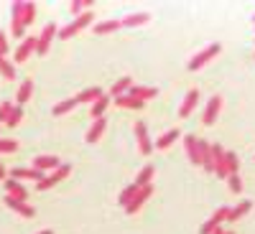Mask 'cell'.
Masks as SVG:
<instances>
[{
    "label": "cell",
    "instance_id": "6da1fadb",
    "mask_svg": "<svg viewBox=\"0 0 255 234\" xmlns=\"http://www.w3.org/2000/svg\"><path fill=\"white\" fill-rule=\"evenodd\" d=\"M13 36H23L26 26L33 23L36 18V5L33 3H13Z\"/></svg>",
    "mask_w": 255,
    "mask_h": 234
},
{
    "label": "cell",
    "instance_id": "7a4b0ae2",
    "mask_svg": "<svg viewBox=\"0 0 255 234\" xmlns=\"http://www.w3.org/2000/svg\"><path fill=\"white\" fill-rule=\"evenodd\" d=\"M92 20H95V15H92V10H84L82 15H77L74 20H72V23L69 26H64L56 36L59 38H72V36H77L79 31H84V28H87L90 23H92Z\"/></svg>",
    "mask_w": 255,
    "mask_h": 234
},
{
    "label": "cell",
    "instance_id": "3957f363",
    "mask_svg": "<svg viewBox=\"0 0 255 234\" xmlns=\"http://www.w3.org/2000/svg\"><path fill=\"white\" fill-rule=\"evenodd\" d=\"M220 51H222V46H220V44H209V46H207V49H202L197 56H191V61L186 64V69H189V72H199V69H202V67H207V64H209L212 59H215Z\"/></svg>",
    "mask_w": 255,
    "mask_h": 234
},
{
    "label": "cell",
    "instance_id": "277c9868",
    "mask_svg": "<svg viewBox=\"0 0 255 234\" xmlns=\"http://www.w3.org/2000/svg\"><path fill=\"white\" fill-rule=\"evenodd\" d=\"M227 214H230V206H220L215 214H212V219H207L199 229V234H212V232H217L222 222H227Z\"/></svg>",
    "mask_w": 255,
    "mask_h": 234
},
{
    "label": "cell",
    "instance_id": "5b68a950",
    "mask_svg": "<svg viewBox=\"0 0 255 234\" xmlns=\"http://www.w3.org/2000/svg\"><path fill=\"white\" fill-rule=\"evenodd\" d=\"M56 33H59L56 23H49L44 31H41V36H38V41H36V54H38V56H46V51H49V46H51V41H54Z\"/></svg>",
    "mask_w": 255,
    "mask_h": 234
},
{
    "label": "cell",
    "instance_id": "8992f818",
    "mask_svg": "<svg viewBox=\"0 0 255 234\" xmlns=\"http://www.w3.org/2000/svg\"><path fill=\"white\" fill-rule=\"evenodd\" d=\"M36 41H38V36H28V38L20 41V46L15 49L13 61H15V64H23V61H28V56H33V54H36Z\"/></svg>",
    "mask_w": 255,
    "mask_h": 234
},
{
    "label": "cell",
    "instance_id": "52a82bcc",
    "mask_svg": "<svg viewBox=\"0 0 255 234\" xmlns=\"http://www.w3.org/2000/svg\"><path fill=\"white\" fill-rule=\"evenodd\" d=\"M69 171H72V168L61 163V165L56 168V171H51L49 176H44V178H41V181H38V191H46V188H51V186H56V183H59L61 178H67V176H69Z\"/></svg>",
    "mask_w": 255,
    "mask_h": 234
},
{
    "label": "cell",
    "instance_id": "ba28073f",
    "mask_svg": "<svg viewBox=\"0 0 255 234\" xmlns=\"http://www.w3.org/2000/svg\"><path fill=\"white\" fill-rule=\"evenodd\" d=\"M151 196H153V183H151V186H143V188H138V194L130 199V204L125 206V211H128V214H135V211H138V209H140L148 199H151Z\"/></svg>",
    "mask_w": 255,
    "mask_h": 234
},
{
    "label": "cell",
    "instance_id": "9c48e42d",
    "mask_svg": "<svg viewBox=\"0 0 255 234\" xmlns=\"http://www.w3.org/2000/svg\"><path fill=\"white\" fill-rule=\"evenodd\" d=\"M225 148L222 145H212V163H215V173L220 176V178H227V163H225Z\"/></svg>",
    "mask_w": 255,
    "mask_h": 234
},
{
    "label": "cell",
    "instance_id": "30bf717a",
    "mask_svg": "<svg viewBox=\"0 0 255 234\" xmlns=\"http://www.w3.org/2000/svg\"><path fill=\"white\" fill-rule=\"evenodd\" d=\"M220 110H222V97H220V94H215V97H212V99L207 102V110H204L202 122H204V125H215V122H217Z\"/></svg>",
    "mask_w": 255,
    "mask_h": 234
},
{
    "label": "cell",
    "instance_id": "8fae6325",
    "mask_svg": "<svg viewBox=\"0 0 255 234\" xmlns=\"http://www.w3.org/2000/svg\"><path fill=\"white\" fill-rule=\"evenodd\" d=\"M135 138H138V148L143 156H151L153 145H151V138H148V127L143 122H135Z\"/></svg>",
    "mask_w": 255,
    "mask_h": 234
},
{
    "label": "cell",
    "instance_id": "7c38bea8",
    "mask_svg": "<svg viewBox=\"0 0 255 234\" xmlns=\"http://www.w3.org/2000/svg\"><path fill=\"white\" fill-rule=\"evenodd\" d=\"M199 104V92L197 89H189L184 102H181V107H179V117H189L191 112H194V107Z\"/></svg>",
    "mask_w": 255,
    "mask_h": 234
},
{
    "label": "cell",
    "instance_id": "4fadbf2b",
    "mask_svg": "<svg viewBox=\"0 0 255 234\" xmlns=\"http://www.w3.org/2000/svg\"><path fill=\"white\" fill-rule=\"evenodd\" d=\"M61 165V160L56 158V156H38V158H33V168L36 171H56V168Z\"/></svg>",
    "mask_w": 255,
    "mask_h": 234
},
{
    "label": "cell",
    "instance_id": "5bb4252c",
    "mask_svg": "<svg viewBox=\"0 0 255 234\" xmlns=\"http://www.w3.org/2000/svg\"><path fill=\"white\" fill-rule=\"evenodd\" d=\"M5 206H8V209H13V211H18V214H20V217H26V219H31V217L36 214L31 204L18 201V199H10V196H5Z\"/></svg>",
    "mask_w": 255,
    "mask_h": 234
},
{
    "label": "cell",
    "instance_id": "9a60e30c",
    "mask_svg": "<svg viewBox=\"0 0 255 234\" xmlns=\"http://www.w3.org/2000/svg\"><path fill=\"white\" fill-rule=\"evenodd\" d=\"M123 97H125V94H123ZM128 97H133V99H138V102H145V99L158 97V89H156V87H130V89H128Z\"/></svg>",
    "mask_w": 255,
    "mask_h": 234
},
{
    "label": "cell",
    "instance_id": "2e32d148",
    "mask_svg": "<svg viewBox=\"0 0 255 234\" xmlns=\"http://www.w3.org/2000/svg\"><path fill=\"white\" fill-rule=\"evenodd\" d=\"M184 148H186L189 160L194 163V165H199V138L197 135H186L184 138Z\"/></svg>",
    "mask_w": 255,
    "mask_h": 234
},
{
    "label": "cell",
    "instance_id": "e0dca14e",
    "mask_svg": "<svg viewBox=\"0 0 255 234\" xmlns=\"http://www.w3.org/2000/svg\"><path fill=\"white\" fill-rule=\"evenodd\" d=\"M5 191H8L5 196H10V199H18V201H26V199H28V191L20 186L15 178H8V181H5Z\"/></svg>",
    "mask_w": 255,
    "mask_h": 234
},
{
    "label": "cell",
    "instance_id": "ac0fdd59",
    "mask_svg": "<svg viewBox=\"0 0 255 234\" xmlns=\"http://www.w3.org/2000/svg\"><path fill=\"white\" fill-rule=\"evenodd\" d=\"M105 127H108V120H105V117L95 120L92 127L87 130V138H84V140H87V143H97V140L102 138V133H105Z\"/></svg>",
    "mask_w": 255,
    "mask_h": 234
},
{
    "label": "cell",
    "instance_id": "d6986e66",
    "mask_svg": "<svg viewBox=\"0 0 255 234\" xmlns=\"http://www.w3.org/2000/svg\"><path fill=\"white\" fill-rule=\"evenodd\" d=\"M148 20H151V13H133V15H125V18L120 20V26L133 28V26H143V23H148Z\"/></svg>",
    "mask_w": 255,
    "mask_h": 234
},
{
    "label": "cell",
    "instance_id": "ffe728a7",
    "mask_svg": "<svg viewBox=\"0 0 255 234\" xmlns=\"http://www.w3.org/2000/svg\"><path fill=\"white\" fill-rule=\"evenodd\" d=\"M133 87V79L130 77H123V79H118L115 84H113V89H110V97H123V94H128V89Z\"/></svg>",
    "mask_w": 255,
    "mask_h": 234
},
{
    "label": "cell",
    "instance_id": "44dd1931",
    "mask_svg": "<svg viewBox=\"0 0 255 234\" xmlns=\"http://www.w3.org/2000/svg\"><path fill=\"white\" fill-rule=\"evenodd\" d=\"M253 209V201H240L235 209H230V214H227V222H238V219H243L248 211Z\"/></svg>",
    "mask_w": 255,
    "mask_h": 234
},
{
    "label": "cell",
    "instance_id": "7402d4cb",
    "mask_svg": "<svg viewBox=\"0 0 255 234\" xmlns=\"http://www.w3.org/2000/svg\"><path fill=\"white\" fill-rule=\"evenodd\" d=\"M10 176L18 181V178H36V181H41L44 178V173L41 171H36V168H13L10 171Z\"/></svg>",
    "mask_w": 255,
    "mask_h": 234
},
{
    "label": "cell",
    "instance_id": "603a6c76",
    "mask_svg": "<svg viewBox=\"0 0 255 234\" xmlns=\"http://www.w3.org/2000/svg\"><path fill=\"white\" fill-rule=\"evenodd\" d=\"M31 92H33V81H31V79H26L23 84H20L18 94H15V99H18V107H23V104L31 99Z\"/></svg>",
    "mask_w": 255,
    "mask_h": 234
},
{
    "label": "cell",
    "instance_id": "cb8c5ba5",
    "mask_svg": "<svg viewBox=\"0 0 255 234\" xmlns=\"http://www.w3.org/2000/svg\"><path fill=\"white\" fill-rule=\"evenodd\" d=\"M153 173H156L153 163H151V165H145L143 171L138 173V178H135V186H138V188H143V186H151V178H153Z\"/></svg>",
    "mask_w": 255,
    "mask_h": 234
},
{
    "label": "cell",
    "instance_id": "d4e9b609",
    "mask_svg": "<svg viewBox=\"0 0 255 234\" xmlns=\"http://www.w3.org/2000/svg\"><path fill=\"white\" fill-rule=\"evenodd\" d=\"M100 97H102V89L100 87H90V89H84V92L77 94V104L79 102H97Z\"/></svg>",
    "mask_w": 255,
    "mask_h": 234
},
{
    "label": "cell",
    "instance_id": "484cf974",
    "mask_svg": "<svg viewBox=\"0 0 255 234\" xmlns=\"http://www.w3.org/2000/svg\"><path fill=\"white\" fill-rule=\"evenodd\" d=\"M179 135H181V133L176 130V127H174V130H168V133H163V135L158 138V143H156V148H158V151H166V148H168V145H171V143H174V140H176Z\"/></svg>",
    "mask_w": 255,
    "mask_h": 234
},
{
    "label": "cell",
    "instance_id": "4316f807",
    "mask_svg": "<svg viewBox=\"0 0 255 234\" xmlns=\"http://www.w3.org/2000/svg\"><path fill=\"white\" fill-rule=\"evenodd\" d=\"M108 104H110V97H100L95 104H92V117L95 120H100V117H105V110H108Z\"/></svg>",
    "mask_w": 255,
    "mask_h": 234
},
{
    "label": "cell",
    "instance_id": "83f0119b",
    "mask_svg": "<svg viewBox=\"0 0 255 234\" xmlns=\"http://www.w3.org/2000/svg\"><path fill=\"white\" fill-rule=\"evenodd\" d=\"M74 107H77V97H72V99H64V102H59L56 107H54V115H56V117H61V115L72 112Z\"/></svg>",
    "mask_w": 255,
    "mask_h": 234
},
{
    "label": "cell",
    "instance_id": "f1b7e54d",
    "mask_svg": "<svg viewBox=\"0 0 255 234\" xmlns=\"http://www.w3.org/2000/svg\"><path fill=\"white\" fill-rule=\"evenodd\" d=\"M120 28V20H102V23H97L95 26V33H113V31H118Z\"/></svg>",
    "mask_w": 255,
    "mask_h": 234
},
{
    "label": "cell",
    "instance_id": "f546056e",
    "mask_svg": "<svg viewBox=\"0 0 255 234\" xmlns=\"http://www.w3.org/2000/svg\"><path fill=\"white\" fill-rule=\"evenodd\" d=\"M225 163H227V176H232V173H238V168H240V158L235 156V153H225Z\"/></svg>",
    "mask_w": 255,
    "mask_h": 234
},
{
    "label": "cell",
    "instance_id": "4dcf8cb0",
    "mask_svg": "<svg viewBox=\"0 0 255 234\" xmlns=\"http://www.w3.org/2000/svg\"><path fill=\"white\" fill-rule=\"evenodd\" d=\"M115 102L120 104V107H128V110H140V107H143V102H138V99H133V97H128V94H125V97H118Z\"/></svg>",
    "mask_w": 255,
    "mask_h": 234
},
{
    "label": "cell",
    "instance_id": "1f68e13d",
    "mask_svg": "<svg viewBox=\"0 0 255 234\" xmlns=\"http://www.w3.org/2000/svg\"><path fill=\"white\" fill-rule=\"evenodd\" d=\"M0 74H3L8 81L15 77V67H13V64H10L8 59H0Z\"/></svg>",
    "mask_w": 255,
    "mask_h": 234
},
{
    "label": "cell",
    "instance_id": "d6a6232c",
    "mask_svg": "<svg viewBox=\"0 0 255 234\" xmlns=\"http://www.w3.org/2000/svg\"><path fill=\"white\" fill-rule=\"evenodd\" d=\"M135 194H138V186H135V183H130V186H128V188L123 191V194H120V204H123V206H128Z\"/></svg>",
    "mask_w": 255,
    "mask_h": 234
},
{
    "label": "cell",
    "instance_id": "836d02e7",
    "mask_svg": "<svg viewBox=\"0 0 255 234\" xmlns=\"http://www.w3.org/2000/svg\"><path fill=\"white\" fill-rule=\"evenodd\" d=\"M84 8L90 10V8H92V0H74V3L69 5V10H72L74 15H82V10H84Z\"/></svg>",
    "mask_w": 255,
    "mask_h": 234
},
{
    "label": "cell",
    "instance_id": "e575fe53",
    "mask_svg": "<svg viewBox=\"0 0 255 234\" xmlns=\"http://www.w3.org/2000/svg\"><path fill=\"white\" fill-rule=\"evenodd\" d=\"M227 183H230V191H232V194H240V191H243L240 173H232V176H227Z\"/></svg>",
    "mask_w": 255,
    "mask_h": 234
},
{
    "label": "cell",
    "instance_id": "d590c367",
    "mask_svg": "<svg viewBox=\"0 0 255 234\" xmlns=\"http://www.w3.org/2000/svg\"><path fill=\"white\" fill-rule=\"evenodd\" d=\"M20 117H23V107H18V104H13V112H10V117H8V127H15L18 122H20Z\"/></svg>",
    "mask_w": 255,
    "mask_h": 234
},
{
    "label": "cell",
    "instance_id": "8d00e7d4",
    "mask_svg": "<svg viewBox=\"0 0 255 234\" xmlns=\"http://www.w3.org/2000/svg\"><path fill=\"white\" fill-rule=\"evenodd\" d=\"M13 151H18V143L10 138H0V153H13Z\"/></svg>",
    "mask_w": 255,
    "mask_h": 234
},
{
    "label": "cell",
    "instance_id": "74e56055",
    "mask_svg": "<svg viewBox=\"0 0 255 234\" xmlns=\"http://www.w3.org/2000/svg\"><path fill=\"white\" fill-rule=\"evenodd\" d=\"M10 112H13V104H10V102H3V104H0V125L8 122Z\"/></svg>",
    "mask_w": 255,
    "mask_h": 234
},
{
    "label": "cell",
    "instance_id": "f35d334b",
    "mask_svg": "<svg viewBox=\"0 0 255 234\" xmlns=\"http://www.w3.org/2000/svg\"><path fill=\"white\" fill-rule=\"evenodd\" d=\"M0 54H8V36L0 31Z\"/></svg>",
    "mask_w": 255,
    "mask_h": 234
},
{
    "label": "cell",
    "instance_id": "ab89813d",
    "mask_svg": "<svg viewBox=\"0 0 255 234\" xmlns=\"http://www.w3.org/2000/svg\"><path fill=\"white\" fill-rule=\"evenodd\" d=\"M0 178H5V168H3V163H0Z\"/></svg>",
    "mask_w": 255,
    "mask_h": 234
},
{
    "label": "cell",
    "instance_id": "60d3db41",
    "mask_svg": "<svg viewBox=\"0 0 255 234\" xmlns=\"http://www.w3.org/2000/svg\"><path fill=\"white\" fill-rule=\"evenodd\" d=\"M38 234H54V232L51 229H44V232H38Z\"/></svg>",
    "mask_w": 255,
    "mask_h": 234
},
{
    "label": "cell",
    "instance_id": "b9f144b4",
    "mask_svg": "<svg viewBox=\"0 0 255 234\" xmlns=\"http://www.w3.org/2000/svg\"><path fill=\"white\" fill-rule=\"evenodd\" d=\"M212 234H225V229H217V232H212Z\"/></svg>",
    "mask_w": 255,
    "mask_h": 234
},
{
    "label": "cell",
    "instance_id": "7bdbcfd3",
    "mask_svg": "<svg viewBox=\"0 0 255 234\" xmlns=\"http://www.w3.org/2000/svg\"><path fill=\"white\" fill-rule=\"evenodd\" d=\"M0 59H5V56H3V54H0Z\"/></svg>",
    "mask_w": 255,
    "mask_h": 234
},
{
    "label": "cell",
    "instance_id": "ee69618b",
    "mask_svg": "<svg viewBox=\"0 0 255 234\" xmlns=\"http://www.w3.org/2000/svg\"><path fill=\"white\" fill-rule=\"evenodd\" d=\"M225 234H232V232H225Z\"/></svg>",
    "mask_w": 255,
    "mask_h": 234
}]
</instances>
